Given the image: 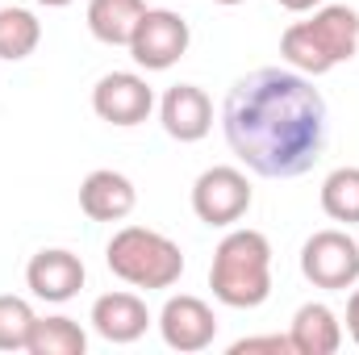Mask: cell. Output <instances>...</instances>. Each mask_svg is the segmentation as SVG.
I'll use <instances>...</instances> for the list:
<instances>
[{"instance_id":"6da1fadb","label":"cell","mask_w":359,"mask_h":355,"mask_svg":"<svg viewBox=\"0 0 359 355\" xmlns=\"http://www.w3.org/2000/svg\"><path fill=\"white\" fill-rule=\"evenodd\" d=\"M222 130L247 172L297 180L322 159L330 113L309 76L292 67H259L226 92Z\"/></svg>"},{"instance_id":"7a4b0ae2","label":"cell","mask_w":359,"mask_h":355,"mask_svg":"<svg viewBox=\"0 0 359 355\" xmlns=\"http://www.w3.org/2000/svg\"><path fill=\"white\" fill-rule=\"evenodd\" d=\"M359 51V13L351 4H322L313 17L292 21L280 38V55L301 76H326L339 63H351Z\"/></svg>"},{"instance_id":"3957f363","label":"cell","mask_w":359,"mask_h":355,"mask_svg":"<svg viewBox=\"0 0 359 355\" xmlns=\"http://www.w3.org/2000/svg\"><path fill=\"white\" fill-rule=\"evenodd\" d=\"M209 288L230 309H259L271 297V243L259 230H230L209 264Z\"/></svg>"},{"instance_id":"277c9868","label":"cell","mask_w":359,"mask_h":355,"mask_svg":"<svg viewBox=\"0 0 359 355\" xmlns=\"http://www.w3.org/2000/svg\"><path fill=\"white\" fill-rule=\"evenodd\" d=\"M104 264L117 280L134 284V288H172L184 276V251L168 234L151 230V226H121L109 247H104Z\"/></svg>"},{"instance_id":"5b68a950","label":"cell","mask_w":359,"mask_h":355,"mask_svg":"<svg viewBox=\"0 0 359 355\" xmlns=\"http://www.w3.org/2000/svg\"><path fill=\"white\" fill-rule=\"evenodd\" d=\"M255 192H251V180L247 172L230 168V163H217V168H205L196 184H192V213L213 226V230H230L247 217Z\"/></svg>"},{"instance_id":"8992f818","label":"cell","mask_w":359,"mask_h":355,"mask_svg":"<svg viewBox=\"0 0 359 355\" xmlns=\"http://www.w3.org/2000/svg\"><path fill=\"white\" fill-rule=\"evenodd\" d=\"M301 276L313 288L339 293L359 280V243L347 230H318L301 247Z\"/></svg>"},{"instance_id":"52a82bcc","label":"cell","mask_w":359,"mask_h":355,"mask_svg":"<svg viewBox=\"0 0 359 355\" xmlns=\"http://www.w3.org/2000/svg\"><path fill=\"white\" fill-rule=\"evenodd\" d=\"M188 42H192V29H188V21L180 13L147 8L138 29H134V38H130V59L142 72H168L188 55Z\"/></svg>"},{"instance_id":"ba28073f","label":"cell","mask_w":359,"mask_h":355,"mask_svg":"<svg viewBox=\"0 0 359 355\" xmlns=\"http://www.w3.org/2000/svg\"><path fill=\"white\" fill-rule=\"evenodd\" d=\"M92 109H96L100 121L130 130V126H142V121L151 117L155 92H151V84H147L138 72H109V76H100L96 88H92Z\"/></svg>"},{"instance_id":"9c48e42d","label":"cell","mask_w":359,"mask_h":355,"mask_svg":"<svg viewBox=\"0 0 359 355\" xmlns=\"http://www.w3.org/2000/svg\"><path fill=\"white\" fill-rule=\"evenodd\" d=\"M159 335L163 343L180 355H196L205 347H213L217 339V314L209 309V301L192 297V293H180L168 297V305L159 309Z\"/></svg>"},{"instance_id":"30bf717a","label":"cell","mask_w":359,"mask_h":355,"mask_svg":"<svg viewBox=\"0 0 359 355\" xmlns=\"http://www.w3.org/2000/svg\"><path fill=\"white\" fill-rule=\"evenodd\" d=\"M84 280H88L84 260L76 251H67V247H46V251H38L29 260V267H25V288L38 301H46V305L72 301L84 288Z\"/></svg>"},{"instance_id":"8fae6325","label":"cell","mask_w":359,"mask_h":355,"mask_svg":"<svg viewBox=\"0 0 359 355\" xmlns=\"http://www.w3.org/2000/svg\"><path fill=\"white\" fill-rule=\"evenodd\" d=\"M134 205H138L134 180L113 172V168H96L80 184V209L92 222H126L134 213Z\"/></svg>"},{"instance_id":"7c38bea8","label":"cell","mask_w":359,"mask_h":355,"mask_svg":"<svg viewBox=\"0 0 359 355\" xmlns=\"http://www.w3.org/2000/svg\"><path fill=\"white\" fill-rule=\"evenodd\" d=\"M159 121L176 142H201L213 130V100L196 84H176L159 100Z\"/></svg>"},{"instance_id":"4fadbf2b","label":"cell","mask_w":359,"mask_h":355,"mask_svg":"<svg viewBox=\"0 0 359 355\" xmlns=\"http://www.w3.org/2000/svg\"><path fill=\"white\" fill-rule=\"evenodd\" d=\"M151 326V309L138 293H104L92 301V330L104 343H138Z\"/></svg>"},{"instance_id":"5bb4252c","label":"cell","mask_w":359,"mask_h":355,"mask_svg":"<svg viewBox=\"0 0 359 355\" xmlns=\"http://www.w3.org/2000/svg\"><path fill=\"white\" fill-rule=\"evenodd\" d=\"M288 339H292V351L297 355H334L343 347V322L334 318L330 305L305 301V305L292 314Z\"/></svg>"},{"instance_id":"9a60e30c","label":"cell","mask_w":359,"mask_h":355,"mask_svg":"<svg viewBox=\"0 0 359 355\" xmlns=\"http://www.w3.org/2000/svg\"><path fill=\"white\" fill-rule=\"evenodd\" d=\"M147 0H88V29L104 46H130Z\"/></svg>"},{"instance_id":"2e32d148","label":"cell","mask_w":359,"mask_h":355,"mask_svg":"<svg viewBox=\"0 0 359 355\" xmlns=\"http://www.w3.org/2000/svg\"><path fill=\"white\" fill-rule=\"evenodd\" d=\"M29 355H84L88 351V335L76 318H63V314H50V318H34V330H29Z\"/></svg>"},{"instance_id":"e0dca14e","label":"cell","mask_w":359,"mask_h":355,"mask_svg":"<svg viewBox=\"0 0 359 355\" xmlns=\"http://www.w3.org/2000/svg\"><path fill=\"white\" fill-rule=\"evenodd\" d=\"M42 42V21L29 13V8H0V59L4 63H21L38 51Z\"/></svg>"},{"instance_id":"ac0fdd59","label":"cell","mask_w":359,"mask_h":355,"mask_svg":"<svg viewBox=\"0 0 359 355\" xmlns=\"http://www.w3.org/2000/svg\"><path fill=\"white\" fill-rule=\"evenodd\" d=\"M322 213L343 226L359 222V168H334L322 180Z\"/></svg>"},{"instance_id":"d6986e66","label":"cell","mask_w":359,"mask_h":355,"mask_svg":"<svg viewBox=\"0 0 359 355\" xmlns=\"http://www.w3.org/2000/svg\"><path fill=\"white\" fill-rule=\"evenodd\" d=\"M34 305L25 297L0 293V351H25L29 330H34Z\"/></svg>"},{"instance_id":"ffe728a7","label":"cell","mask_w":359,"mask_h":355,"mask_svg":"<svg viewBox=\"0 0 359 355\" xmlns=\"http://www.w3.org/2000/svg\"><path fill=\"white\" fill-rule=\"evenodd\" d=\"M255 351H271V355H297L288 335H255V339H238L230 355H255Z\"/></svg>"},{"instance_id":"44dd1931","label":"cell","mask_w":359,"mask_h":355,"mask_svg":"<svg viewBox=\"0 0 359 355\" xmlns=\"http://www.w3.org/2000/svg\"><path fill=\"white\" fill-rule=\"evenodd\" d=\"M347 335H351V343L359 347V288L351 293V301H347Z\"/></svg>"},{"instance_id":"7402d4cb","label":"cell","mask_w":359,"mask_h":355,"mask_svg":"<svg viewBox=\"0 0 359 355\" xmlns=\"http://www.w3.org/2000/svg\"><path fill=\"white\" fill-rule=\"evenodd\" d=\"M280 8H288V13H313V8H322L326 0H276Z\"/></svg>"},{"instance_id":"603a6c76","label":"cell","mask_w":359,"mask_h":355,"mask_svg":"<svg viewBox=\"0 0 359 355\" xmlns=\"http://www.w3.org/2000/svg\"><path fill=\"white\" fill-rule=\"evenodd\" d=\"M34 4H42V8H63V4H72V0H34Z\"/></svg>"},{"instance_id":"cb8c5ba5","label":"cell","mask_w":359,"mask_h":355,"mask_svg":"<svg viewBox=\"0 0 359 355\" xmlns=\"http://www.w3.org/2000/svg\"><path fill=\"white\" fill-rule=\"evenodd\" d=\"M213 4H226V8H230V4H243V0H213Z\"/></svg>"}]
</instances>
